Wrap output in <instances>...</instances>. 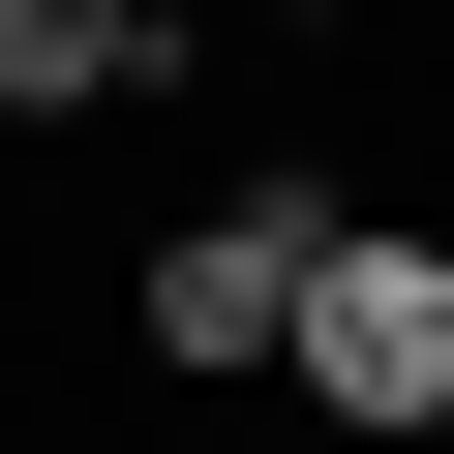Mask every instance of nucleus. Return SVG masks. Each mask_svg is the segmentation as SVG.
I'll return each mask as SVG.
<instances>
[{
	"label": "nucleus",
	"mask_w": 454,
	"mask_h": 454,
	"mask_svg": "<svg viewBox=\"0 0 454 454\" xmlns=\"http://www.w3.org/2000/svg\"><path fill=\"white\" fill-rule=\"evenodd\" d=\"M333 243H364V212H333L303 152H273V182H212L182 243H152V303H121V333H152V394H243V364H303V303H333Z\"/></svg>",
	"instance_id": "1"
},
{
	"label": "nucleus",
	"mask_w": 454,
	"mask_h": 454,
	"mask_svg": "<svg viewBox=\"0 0 454 454\" xmlns=\"http://www.w3.org/2000/svg\"><path fill=\"white\" fill-rule=\"evenodd\" d=\"M303 394H333L364 454H424V424H454V243H394V212H364L333 303H303Z\"/></svg>",
	"instance_id": "2"
},
{
	"label": "nucleus",
	"mask_w": 454,
	"mask_h": 454,
	"mask_svg": "<svg viewBox=\"0 0 454 454\" xmlns=\"http://www.w3.org/2000/svg\"><path fill=\"white\" fill-rule=\"evenodd\" d=\"M91 91H182L152 0H0V121H91Z\"/></svg>",
	"instance_id": "3"
}]
</instances>
